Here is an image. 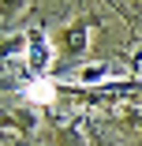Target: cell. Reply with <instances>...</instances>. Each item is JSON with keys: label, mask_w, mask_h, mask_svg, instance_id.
<instances>
[{"label": "cell", "mask_w": 142, "mask_h": 146, "mask_svg": "<svg viewBox=\"0 0 142 146\" xmlns=\"http://www.w3.org/2000/svg\"><path fill=\"white\" fill-rule=\"evenodd\" d=\"M52 82H45V79H38V82H30V86H26V98H30V101H38V105H49L52 101Z\"/></svg>", "instance_id": "6da1fadb"}]
</instances>
